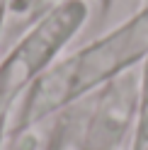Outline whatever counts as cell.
<instances>
[{
    "instance_id": "obj_1",
    "label": "cell",
    "mask_w": 148,
    "mask_h": 150,
    "mask_svg": "<svg viewBox=\"0 0 148 150\" xmlns=\"http://www.w3.org/2000/svg\"><path fill=\"white\" fill-rule=\"evenodd\" d=\"M83 22H85V5L80 0H63L34 22V27L10 53H15L36 78L51 63H56V56L78 34Z\"/></svg>"
},
{
    "instance_id": "obj_2",
    "label": "cell",
    "mask_w": 148,
    "mask_h": 150,
    "mask_svg": "<svg viewBox=\"0 0 148 150\" xmlns=\"http://www.w3.org/2000/svg\"><path fill=\"white\" fill-rule=\"evenodd\" d=\"M51 131H53V119L24 126L20 131L7 133L0 150H51Z\"/></svg>"
},
{
    "instance_id": "obj_3",
    "label": "cell",
    "mask_w": 148,
    "mask_h": 150,
    "mask_svg": "<svg viewBox=\"0 0 148 150\" xmlns=\"http://www.w3.org/2000/svg\"><path fill=\"white\" fill-rule=\"evenodd\" d=\"M0 148H3V143H0Z\"/></svg>"
}]
</instances>
